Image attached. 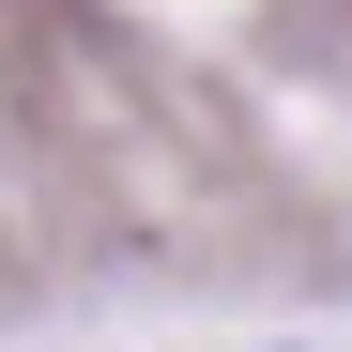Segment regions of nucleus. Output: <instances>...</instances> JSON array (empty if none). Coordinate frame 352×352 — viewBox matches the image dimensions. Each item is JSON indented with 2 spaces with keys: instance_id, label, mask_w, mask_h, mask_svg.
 <instances>
[]
</instances>
